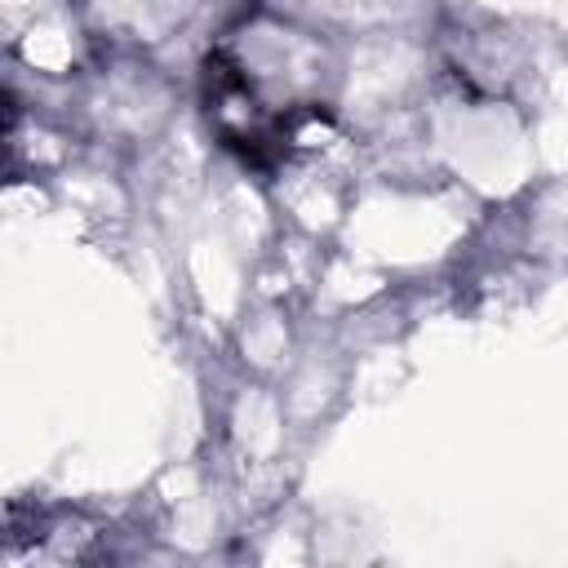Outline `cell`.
I'll return each instance as SVG.
<instances>
[{"label": "cell", "instance_id": "1", "mask_svg": "<svg viewBox=\"0 0 568 568\" xmlns=\"http://www.w3.org/2000/svg\"><path fill=\"white\" fill-rule=\"evenodd\" d=\"M102 550V528L75 510H31V519L22 524V515H9V532H4V568H67V564H84L98 559Z\"/></svg>", "mask_w": 568, "mask_h": 568}]
</instances>
